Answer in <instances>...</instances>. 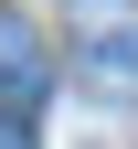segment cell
<instances>
[{"label": "cell", "instance_id": "cell-3", "mask_svg": "<svg viewBox=\"0 0 138 149\" xmlns=\"http://www.w3.org/2000/svg\"><path fill=\"white\" fill-rule=\"evenodd\" d=\"M0 149H32V117H0Z\"/></svg>", "mask_w": 138, "mask_h": 149}, {"label": "cell", "instance_id": "cell-2", "mask_svg": "<svg viewBox=\"0 0 138 149\" xmlns=\"http://www.w3.org/2000/svg\"><path fill=\"white\" fill-rule=\"evenodd\" d=\"M43 74H53V53H43V32L21 22V11H0V96H43Z\"/></svg>", "mask_w": 138, "mask_h": 149}, {"label": "cell", "instance_id": "cell-1", "mask_svg": "<svg viewBox=\"0 0 138 149\" xmlns=\"http://www.w3.org/2000/svg\"><path fill=\"white\" fill-rule=\"evenodd\" d=\"M74 43L106 85H138V11L128 0H74Z\"/></svg>", "mask_w": 138, "mask_h": 149}]
</instances>
